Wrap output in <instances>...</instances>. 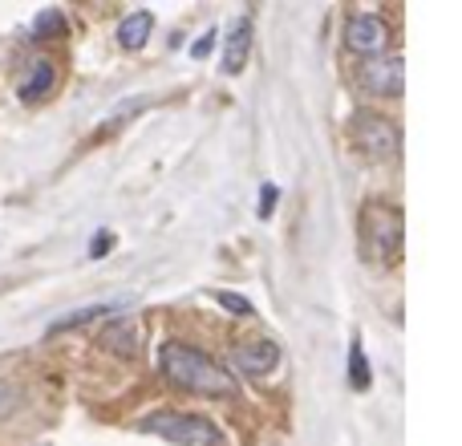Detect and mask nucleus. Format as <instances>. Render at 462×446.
Returning <instances> with one entry per match:
<instances>
[{
	"instance_id": "obj_1",
	"label": "nucleus",
	"mask_w": 462,
	"mask_h": 446,
	"mask_svg": "<svg viewBox=\"0 0 462 446\" xmlns=\"http://www.w3.org/2000/svg\"><path fill=\"white\" fill-rule=\"evenodd\" d=\"M162 377L179 390H191V394H208V398H227L236 394V377L219 366L216 358H208L203 349L183 341H171L162 349Z\"/></svg>"
},
{
	"instance_id": "obj_2",
	"label": "nucleus",
	"mask_w": 462,
	"mask_h": 446,
	"mask_svg": "<svg viewBox=\"0 0 462 446\" xmlns=\"http://www.w3.org/2000/svg\"><path fill=\"white\" fill-rule=\"evenodd\" d=\"M402 239H406V216L390 200H369L361 208V252L377 264H398Z\"/></svg>"
},
{
	"instance_id": "obj_3",
	"label": "nucleus",
	"mask_w": 462,
	"mask_h": 446,
	"mask_svg": "<svg viewBox=\"0 0 462 446\" xmlns=\"http://www.w3.org/2000/svg\"><path fill=\"white\" fill-rule=\"evenodd\" d=\"M143 434H159V439L175 442V446H227L224 431H219L211 418L203 414H187V410H159V414H146L138 423Z\"/></svg>"
},
{
	"instance_id": "obj_4",
	"label": "nucleus",
	"mask_w": 462,
	"mask_h": 446,
	"mask_svg": "<svg viewBox=\"0 0 462 446\" xmlns=\"http://www.w3.org/2000/svg\"><path fill=\"white\" fill-rule=\"evenodd\" d=\"M349 135H353V146H357L369 163H398L402 135H398V126H393L385 114L357 110L349 118Z\"/></svg>"
},
{
	"instance_id": "obj_5",
	"label": "nucleus",
	"mask_w": 462,
	"mask_h": 446,
	"mask_svg": "<svg viewBox=\"0 0 462 446\" xmlns=\"http://www.w3.org/2000/svg\"><path fill=\"white\" fill-rule=\"evenodd\" d=\"M345 45H349V53L357 57H382L385 45H390V33H385V21L374 13H357L349 16V24H345Z\"/></svg>"
},
{
	"instance_id": "obj_6",
	"label": "nucleus",
	"mask_w": 462,
	"mask_h": 446,
	"mask_svg": "<svg viewBox=\"0 0 462 446\" xmlns=\"http://www.w3.org/2000/svg\"><path fill=\"white\" fill-rule=\"evenodd\" d=\"M361 86L374 98H398L402 86H406V65L402 57H369L361 65Z\"/></svg>"
},
{
	"instance_id": "obj_7",
	"label": "nucleus",
	"mask_w": 462,
	"mask_h": 446,
	"mask_svg": "<svg viewBox=\"0 0 462 446\" xmlns=\"http://www.w3.org/2000/svg\"><path fill=\"white\" fill-rule=\"evenodd\" d=\"M236 366L244 377H268L280 366V345L276 341H252L236 353Z\"/></svg>"
},
{
	"instance_id": "obj_8",
	"label": "nucleus",
	"mask_w": 462,
	"mask_h": 446,
	"mask_svg": "<svg viewBox=\"0 0 462 446\" xmlns=\"http://www.w3.org/2000/svg\"><path fill=\"white\" fill-rule=\"evenodd\" d=\"M53 81H57L53 61H49V57H37V61H32V70L24 73V81L16 86V98H21V102H41V98L53 89Z\"/></svg>"
},
{
	"instance_id": "obj_9",
	"label": "nucleus",
	"mask_w": 462,
	"mask_h": 446,
	"mask_svg": "<svg viewBox=\"0 0 462 446\" xmlns=\"http://www.w3.org/2000/svg\"><path fill=\"white\" fill-rule=\"evenodd\" d=\"M247 49H252V24L247 21H236L231 24V37H227V49H224V73L236 78L247 61Z\"/></svg>"
},
{
	"instance_id": "obj_10",
	"label": "nucleus",
	"mask_w": 462,
	"mask_h": 446,
	"mask_svg": "<svg viewBox=\"0 0 462 446\" xmlns=\"http://www.w3.org/2000/svg\"><path fill=\"white\" fill-rule=\"evenodd\" d=\"M102 349L118 353V358H134L138 353V329L130 325V321H114V325L102 333Z\"/></svg>"
},
{
	"instance_id": "obj_11",
	"label": "nucleus",
	"mask_w": 462,
	"mask_h": 446,
	"mask_svg": "<svg viewBox=\"0 0 462 446\" xmlns=\"http://www.w3.org/2000/svg\"><path fill=\"white\" fill-rule=\"evenodd\" d=\"M151 29H154V16L138 8V13H130L126 21L118 24V45L122 49H143L146 37H151Z\"/></svg>"
},
{
	"instance_id": "obj_12",
	"label": "nucleus",
	"mask_w": 462,
	"mask_h": 446,
	"mask_svg": "<svg viewBox=\"0 0 462 446\" xmlns=\"http://www.w3.org/2000/svg\"><path fill=\"white\" fill-rule=\"evenodd\" d=\"M349 386L357 394H365L369 386H374V374H369V358H365L361 337H353V341H349Z\"/></svg>"
},
{
	"instance_id": "obj_13",
	"label": "nucleus",
	"mask_w": 462,
	"mask_h": 446,
	"mask_svg": "<svg viewBox=\"0 0 462 446\" xmlns=\"http://www.w3.org/2000/svg\"><path fill=\"white\" fill-rule=\"evenodd\" d=\"M118 312V304H89V309H78L69 312V317L53 321L49 325V333H65V329H78V325H89V321H102V317H114Z\"/></svg>"
},
{
	"instance_id": "obj_14",
	"label": "nucleus",
	"mask_w": 462,
	"mask_h": 446,
	"mask_svg": "<svg viewBox=\"0 0 462 446\" xmlns=\"http://www.w3.org/2000/svg\"><path fill=\"white\" fill-rule=\"evenodd\" d=\"M57 33H65V16L57 13V8H45V13H37V21H32V41H45V37H57Z\"/></svg>"
},
{
	"instance_id": "obj_15",
	"label": "nucleus",
	"mask_w": 462,
	"mask_h": 446,
	"mask_svg": "<svg viewBox=\"0 0 462 446\" xmlns=\"http://www.w3.org/2000/svg\"><path fill=\"white\" fill-rule=\"evenodd\" d=\"M16 406H21V386L0 382V423H5L8 414H16Z\"/></svg>"
},
{
	"instance_id": "obj_16",
	"label": "nucleus",
	"mask_w": 462,
	"mask_h": 446,
	"mask_svg": "<svg viewBox=\"0 0 462 446\" xmlns=\"http://www.w3.org/2000/svg\"><path fill=\"white\" fill-rule=\"evenodd\" d=\"M276 203H280V187H276V183H263V187H260V208H255V216L268 219Z\"/></svg>"
},
{
	"instance_id": "obj_17",
	"label": "nucleus",
	"mask_w": 462,
	"mask_h": 446,
	"mask_svg": "<svg viewBox=\"0 0 462 446\" xmlns=\"http://www.w3.org/2000/svg\"><path fill=\"white\" fill-rule=\"evenodd\" d=\"M216 301L224 304L227 312H236V317H252V304H247L244 296H236V293H216Z\"/></svg>"
},
{
	"instance_id": "obj_18",
	"label": "nucleus",
	"mask_w": 462,
	"mask_h": 446,
	"mask_svg": "<svg viewBox=\"0 0 462 446\" xmlns=\"http://www.w3.org/2000/svg\"><path fill=\"white\" fill-rule=\"evenodd\" d=\"M211 49H216V29H211V33H203V37L195 41V45H191V57H199V61H203V57H208Z\"/></svg>"
},
{
	"instance_id": "obj_19",
	"label": "nucleus",
	"mask_w": 462,
	"mask_h": 446,
	"mask_svg": "<svg viewBox=\"0 0 462 446\" xmlns=\"http://www.w3.org/2000/svg\"><path fill=\"white\" fill-rule=\"evenodd\" d=\"M110 247H114V236H110V231H102V236H94V244H89V256L97 260V256H106Z\"/></svg>"
}]
</instances>
